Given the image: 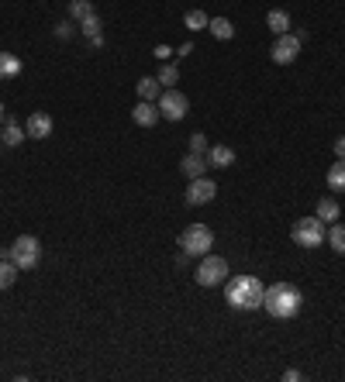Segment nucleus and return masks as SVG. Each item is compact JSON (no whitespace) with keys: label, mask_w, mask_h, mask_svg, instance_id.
<instances>
[{"label":"nucleus","mask_w":345,"mask_h":382,"mask_svg":"<svg viewBox=\"0 0 345 382\" xmlns=\"http://www.w3.org/2000/svg\"><path fill=\"white\" fill-rule=\"evenodd\" d=\"M25 134L35 138V141L48 138V134H52V118H48L45 111H32V118L25 121Z\"/></svg>","instance_id":"obj_10"},{"label":"nucleus","mask_w":345,"mask_h":382,"mask_svg":"<svg viewBox=\"0 0 345 382\" xmlns=\"http://www.w3.org/2000/svg\"><path fill=\"white\" fill-rule=\"evenodd\" d=\"M156 107H159V118H166V121H183V118L190 114V100H187L176 86H170V90L159 93Z\"/></svg>","instance_id":"obj_7"},{"label":"nucleus","mask_w":345,"mask_h":382,"mask_svg":"<svg viewBox=\"0 0 345 382\" xmlns=\"http://www.w3.org/2000/svg\"><path fill=\"white\" fill-rule=\"evenodd\" d=\"M69 14H73V21H83V17L97 14V10H93L90 0H69Z\"/></svg>","instance_id":"obj_25"},{"label":"nucleus","mask_w":345,"mask_h":382,"mask_svg":"<svg viewBox=\"0 0 345 382\" xmlns=\"http://www.w3.org/2000/svg\"><path fill=\"white\" fill-rule=\"evenodd\" d=\"M25 138H28V134H25V127L18 125L14 118H4V141H7V148H18Z\"/></svg>","instance_id":"obj_16"},{"label":"nucleus","mask_w":345,"mask_h":382,"mask_svg":"<svg viewBox=\"0 0 345 382\" xmlns=\"http://www.w3.org/2000/svg\"><path fill=\"white\" fill-rule=\"evenodd\" d=\"M335 159H345V134L335 138Z\"/></svg>","instance_id":"obj_30"},{"label":"nucleus","mask_w":345,"mask_h":382,"mask_svg":"<svg viewBox=\"0 0 345 382\" xmlns=\"http://www.w3.org/2000/svg\"><path fill=\"white\" fill-rule=\"evenodd\" d=\"M208 166H215V169L235 166V152H231L228 145H211V148H208Z\"/></svg>","instance_id":"obj_12"},{"label":"nucleus","mask_w":345,"mask_h":382,"mask_svg":"<svg viewBox=\"0 0 345 382\" xmlns=\"http://www.w3.org/2000/svg\"><path fill=\"white\" fill-rule=\"evenodd\" d=\"M208 31H211L215 38H221V42H228V38L235 35V24H231L228 17H211V24H208Z\"/></svg>","instance_id":"obj_20"},{"label":"nucleus","mask_w":345,"mask_h":382,"mask_svg":"<svg viewBox=\"0 0 345 382\" xmlns=\"http://www.w3.org/2000/svg\"><path fill=\"white\" fill-rule=\"evenodd\" d=\"M170 55H172L170 45H156V59H159V62H170Z\"/></svg>","instance_id":"obj_29"},{"label":"nucleus","mask_w":345,"mask_h":382,"mask_svg":"<svg viewBox=\"0 0 345 382\" xmlns=\"http://www.w3.org/2000/svg\"><path fill=\"white\" fill-rule=\"evenodd\" d=\"M339 213H342V207H339V200H335V197H321V200H318V217H321L325 224H335V220H339Z\"/></svg>","instance_id":"obj_17"},{"label":"nucleus","mask_w":345,"mask_h":382,"mask_svg":"<svg viewBox=\"0 0 345 382\" xmlns=\"http://www.w3.org/2000/svg\"><path fill=\"white\" fill-rule=\"evenodd\" d=\"M301 45L304 42L297 38V35L287 31V35H276V42H273V48H269V55H273L276 66H290V62L301 55Z\"/></svg>","instance_id":"obj_8"},{"label":"nucleus","mask_w":345,"mask_h":382,"mask_svg":"<svg viewBox=\"0 0 345 382\" xmlns=\"http://www.w3.org/2000/svg\"><path fill=\"white\" fill-rule=\"evenodd\" d=\"M262 293H266V286L259 283V276H235V279H228L224 303L231 310H259L262 306Z\"/></svg>","instance_id":"obj_2"},{"label":"nucleus","mask_w":345,"mask_h":382,"mask_svg":"<svg viewBox=\"0 0 345 382\" xmlns=\"http://www.w3.org/2000/svg\"><path fill=\"white\" fill-rule=\"evenodd\" d=\"M80 31H83L86 38H97V35H100V17H97V14L83 17V21H80Z\"/></svg>","instance_id":"obj_26"},{"label":"nucleus","mask_w":345,"mask_h":382,"mask_svg":"<svg viewBox=\"0 0 345 382\" xmlns=\"http://www.w3.org/2000/svg\"><path fill=\"white\" fill-rule=\"evenodd\" d=\"M208 148H211L208 134H201V131H197V134H190V152H194V155H204Z\"/></svg>","instance_id":"obj_27"},{"label":"nucleus","mask_w":345,"mask_h":382,"mask_svg":"<svg viewBox=\"0 0 345 382\" xmlns=\"http://www.w3.org/2000/svg\"><path fill=\"white\" fill-rule=\"evenodd\" d=\"M159 83H163V90H170V86L180 83V69L172 66V62H163V69H159V76H156Z\"/></svg>","instance_id":"obj_24"},{"label":"nucleus","mask_w":345,"mask_h":382,"mask_svg":"<svg viewBox=\"0 0 345 382\" xmlns=\"http://www.w3.org/2000/svg\"><path fill=\"white\" fill-rule=\"evenodd\" d=\"M217 193V183L215 179H208V176H197V179H190V186H187V204L190 207H204V204H211Z\"/></svg>","instance_id":"obj_9"},{"label":"nucleus","mask_w":345,"mask_h":382,"mask_svg":"<svg viewBox=\"0 0 345 382\" xmlns=\"http://www.w3.org/2000/svg\"><path fill=\"white\" fill-rule=\"evenodd\" d=\"M21 73V59L11 52H0V80H14Z\"/></svg>","instance_id":"obj_19"},{"label":"nucleus","mask_w":345,"mask_h":382,"mask_svg":"<svg viewBox=\"0 0 345 382\" xmlns=\"http://www.w3.org/2000/svg\"><path fill=\"white\" fill-rule=\"evenodd\" d=\"M73 31H76V24H73V21H59V24L52 28V35H55V38H62V42H66V38H73Z\"/></svg>","instance_id":"obj_28"},{"label":"nucleus","mask_w":345,"mask_h":382,"mask_svg":"<svg viewBox=\"0 0 345 382\" xmlns=\"http://www.w3.org/2000/svg\"><path fill=\"white\" fill-rule=\"evenodd\" d=\"M131 121L138 127H152L159 121V107H156V100H138L135 104V111H131Z\"/></svg>","instance_id":"obj_11"},{"label":"nucleus","mask_w":345,"mask_h":382,"mask_svg":"<svg viewBox=\"0 0 345 382\" xmlns=\"http://www.w3.org/2000/svg\"><path fill=\"white\" fill-rule=\"evenodd\" d=\"M266 24H269V31H273V35H287V31H290V14L276 7V10H269V14H266Z\"/></svg>","instance_id":"obj_15"},{"label":"nucleus","mask_w":345,"mask_h":382,"mask_svg":"<svg viewBox=\"0 0 345 382\" xmlns=\"http://www.w3.org/2000/svg\"><path fill=\"white\" fill-rule=\"evenodd\" d=\"M325 241H328V245H332V248H335L339 255H345V224H339V220H335V224L328 227Z\"/></svg>","instance_id":"obj_21"},{"label":"nucleus","mask_w":345,"mask_h":382,"mask_svg":"<svg viewBox=\"0 0 345 382\" xmlns=\"http://www.w3.org/2000/svg\"><path fill=\"white\" fill-rule=\"evenodd\" d=\"M301 306H304V293L294 283H273V286H266V293H262V310H266L269 317H276V320L297 317Z\"/></svg>","instance_id":"obj_1"},{"label":"nucleus","mask_w":345,"mask_h":382,"mask_svg":"<svg viewBox=\"0 0 345 382\" xmlns=\"http://www.w3.org/2000/svg\"><path fill=\"white\" fill-rule=\"evenodd\" d=\"M11 262H14L21 272L35 269V265L42 262V241H39L35 234H21V238H14V245H11Z\"/></svg>","instance_id":"obj_4"},{"label":"nucleus","mask_w":345,"mask_h":382,"mask_svg":"<svg viewBox=\"0 0 345 382\" xmlns=\"http://www.w3.org/2000/svg\"><path fill=\"white\" fill-rule=\"evenodd\" d=\"M180 248L187 255H208L215 248V231L208 227V224H190V227H183V234H180Z\"/></svg>","instance_id":"obj_6"},{"label":"nucleus","mask_w":345,"mask_h":382,"mask_svg":"<svg viewBox=\"0 0 345 382\" xmlns=\"http://www.w3.org/2000/svg\"><path fill=\"white\" fill-rule=\"evenodd\" d=\"M328 190L332 193H345V159H335V166L328 169Z\"/></svg>","instance_id":"obj_18"},{"label":"nucleus","mask_w":345,"mask_h":382,"mask_svg":"<svg viewBox=\"0 0 345 382\" xmlns=\"http://www.w3.org/2000/svg\"><path fill=\"white\" fill-rule=\"evenodd\" d=\"M194 279L204 286V290H211V286H221V283H228V258H221V255H201V265H197V272H194Z\"/></svg>","instance_id":"obj_5"},{"label":"nucleus","mask_w":345,"mask_h":382,"mask_svg":"<svg viewBox=\"0 0 345 382\" xmlns=\"http://www.w3.org/2000/svg\"><path fill=\"white\" fill-rule=\"evenodd\" d=\"M18 272H21V269H18L11 258H4V262H0V290H11L14 279H18Z\"/></svg>","instance_id":"obj_23"},{"label":"nucleus","mask_w":345,"mask_h":382,"mask_svg":"<svg viewBox=\"0 0 345 382\" xmlns=\"http://www.w3.org/2000/svg\"><path fill=\"white\" fill-rule=\"evenodd\" d=\"M283 379H287V382H301V372H297V369H287V372H283Z\"/></svg>","instance_id":"obj_31"},{"label":"nucleus","mask_w":345,"mask_h":382,"mask_svg":"<svg viewBox=\"0 0 345 382\" xmlns=\"http://www.w3.org/2000/svg\"><path fill=\"white\" fill-rule=\"evenodd\" d=\"M183 24H187L190 31H204V28L211 24V17H208L204 10H187V14H183Z\"/></svg>","instance_id":"obj_22"},{"label":"nucleus","mask_w":345,"mask_h":382,"mask_svg":"<svg viewBox=\"0 0 345 382\" xmlns=\"http://www.w3.org/2000/svg\"><path fill=\"white\" fill-rule=\"evenodd\" d=\"M325 234H328V227H325V220L314 213V217H301L297 224H294V231H290V238H294V245H301V248H318V245H325Z\"/></svg>","instance_id":"obj_3"},{"label":"nucleus","mask_w":345,"mask_h":382,"mask_svg":"<svg viewBox=\"0 0 345 382\" xmlns=\"http://www.w3.org/2000/svg\"><path fill=\"white\" fill-rule=\"evenodd\" d=\"M4 118H7V114H4V104H0V121H4Z\"/></svg>","instance_id":"obj_32"},{"label":"nucleus","mask_w":345,"mask_h":382,"mask_svg":"<svg viewBox=\"0 0 345 382\" xmlns=\"http://www.w3.org/2000/svg\"><path fill=\"white\" fill-rule=\"evenodd\" d=\"M135 93H138V100H159L163 83H159L156 76H142V80L135 83Z\"/></svg>","instance_id":"obj_14"},{"label":"nucleus","mask_w":345,"mask_h":382,"mask_svg":"<svg viewBox=\"0 0 345 382\" xmlns=\"http://www.w3.org/2000/svg\"><path fill=\"white\" fill-rule=\"evenodd\" d=\"M180 172H183L187 179H197V176H204V172H208V159H204V155L187 152V155H183V162H180Z\"/></svg>","instance_id":"obj_13"}]
</instances>
